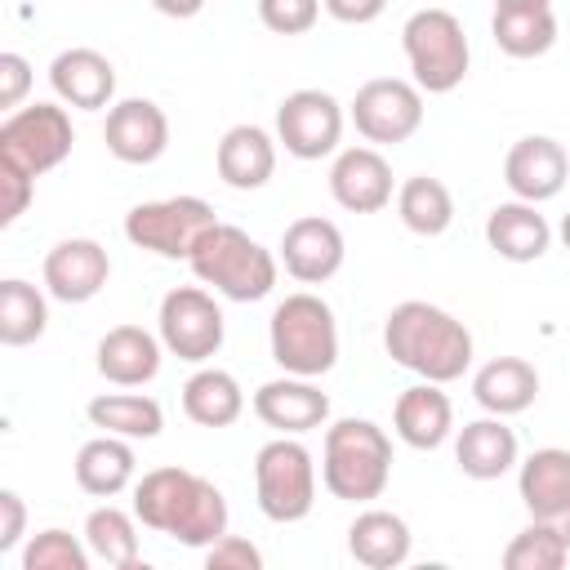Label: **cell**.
I'll return each mask as SVG.
<instances>
[{
    "mask_svg": "<svg viewBox=\"0 0 570 570\" xmlns=\"http://www.w3.org/2000/svg\"><path fill=\"white\" fill-rule=\"evenodd\" d=\"M27 89H31V62L22 53H0V107L18 111Z\"/></svg>",
    "mask_w": 570,
    "mask_h": 570,
    "instance_id": "cell-40",
    "label": "cell"
},
{
    "mask_svg": "<svg viewBox=\"0 0 570 570\" xmlns=\"http://www.w3.org/2000/svg\"><path fill=\"white\" fill-rule=\"evenodd\" d=\"M134 468H138L134 445L125 436H111V432H102L76 450V485L94 499H116L120 490H129Z\"/></svg>",
    "mask_w": 570,
    "mask_h": 570,
    "instance_id": "cell-27",
    "label": "cell"
},
{
    "mask_svg": "<svg viewBox=\"0 0 570 570\" xmlns=\"http://www.w3.org/2000/svg\"><path fill=\"white\" fill-rule=\"evenodd\" d=\"M557 236H561V245H566V249H570V214H566V218H561V227H557Z\"/></svg>",
    "mask_w": 570,
    "mask_h": 570,
    "instance_id": "cell-45",
    "label": "cell"
},
{
    "mask_svg": "<svg viewBox=\"0 0 570 570\" xmlns=\"http://www.w3.org/2000/svg\"><path fill=\"white\" fill-rule=\"evenodd\" d=\"M321 18V0H258V22L276 36H303Z\"/></svg>",
    "mask_w": 570,
    "mask_h": 570,
    "instance_id": "cell-37",
    "label": "cell"
},
{
    "mask_svg": "<svg viewBox=\"0 0 570 570\" xmlns=\"http://www.w3.org/2000/svg\"><path fill=\"white\" fill-rule=\"evenodd\" d=\"M160 338L142 325H116L98 338V374L116 387H142L160 374Z\"/></svg>",
    "mask_w": 570,
    "mask_h": 570,
    "instance_id": "cell-24",
    "label": "cell"
},
{
    "mask_svg": "<svg viewBox=\"0 0 570 570\" xmlns=\"http://www.w3.org/2000/svg\"><path fill=\"white\" fill-rule=\"evenodd\" d=\"M396 214L414 236H441L454 223V196H450V187L441 178L414 174L396 191Z\"/></svg>",
    "mask_w": 570,
    "mask_h": 570,
    "instance_id": "cell-31",
    "label": "cell"
},
{
    "mask_svg": "<svg viewBox=\"0 0 570 570\" xmlns=\"http://www.w3.org/2000/svg\"><path fill=\"white\" fill-rule=\"evenodd\" d=\"M490 36L508 58H539L557 45L552 9H494Z\"/></svg>",
    "mask_w": 570,
    "mask_h": 570,
    "instance_id": "cell-32",
    "label": "cell"
},
{
    "mask_svg": "<svg viewBox=\"0 0 570 570\" xmlns=\"http://www.w3.org/2000/svg\"><path fill=\"white\" fill-rule=\"evenodd\" d=\"M321 4L334 22H347V27H365L387 9V0H321Z\"/></svg>",
    "mask_w": 570,
    "mask_h": 570,
    "instance_id": "cell-42",
    "label": "cell"
},
{
    "mask_svg": "<svg viewBox=\"0 0 570 570\" xmlns=\"http://www.w3.org/2000/svg\"><path fill=\"white\" fill-rule=\"evenodd\" d=\"M49 325V307H45V294L31 285V281H0V343L4 347H27L45 334Z\"/></svg>",
    "mask_w": 570,
    "mask_h": 570,
    "instance_id": "cell-33",
    "label": "cell"
},
{
    "mask_svg": "<svg viewBox=\"0 0 570 570\" xmlns=\"http://www.w3.org/2000/svg\"><path fill=\"white\" fill-rule=\"evenodd\" d=\"M254 414L285 436H303L330 419V396L312 379L285 374V379H272L254 392Z\"/></svg>",
    "mask_w": 570,
    "mask_h": 570,
    "instance_id": "cell-18",
    "label": "cell"
},
{
    "mask_svg": "<svg viewBox=\"0 0 570 570\" xmlns=\"http://www.w3.org/2000/svg\"><path fill=\"white\" fill-rule=\"evenodd\" d=\"M347 116H352V125L365 142L396 147L405 138H414L419 125H423V89L414 80H401V76L365 80L356 89Z\"/></svg>",
    "mask_w": 570,
    "mask_h": 570,
    "instance_id": "cell-10",
    "label": "cell"
},
{
    "mask_svg": "<svg viewBox=\"0 0 570 570\" xmlns=\"http://www.w3.org/2000/svg\"><path fill=\"white\" fill-rule=\"evenodd\" d=\"M214 209L200 196H165V200H142L125 214V236L138 249H151L160 258H191L200 236L214 227Z\"/></svg>",
    "mask_w": 570,
    "mask_h": 570,
    "instance_id": "cell-9",
    "label": "cell"
},
{
    "mask_svg": "<svg viewBox=\"0 0 570 570\" xmlns=\"http://www.w3.org/2000/svg\"><path fill=\"white\" fill-rule=\"evenodd\" d=\"M383 347L401 370H410L428 383H454L472 365L468 325L459 316H450L445 307L423 303V298H405L387 312Z\"/></svg>",
    "mask_w": 570,
    "mask_h": 570,
    "instance_id": "cell-2",
    "label": "cell"
},
{
    "mask_svg": "<svg viewBox=\"0 0 570 570\" xmlns=\"http://www.w3.org/2000/svg\"><path fill=\"white\" fill-rule=\"evenodd\" d=\"M347 552L370 570H396L410 557V525L396 512L370 508L347 525Z\"/></svg>",
    "mask_w": 570,
    "mask_h": 570,
    "instance_id": "cell-28",
    "label": "cell"
},
{
    "mask_svg": "<svg viewBox=\"0 0 570 570\" xmlns=\"http://www.w3.org/2000/svg\"><path fill=\"white\" fill-rule=\"evenodd\" d=\"M71 142H76V129H71L67 107L31 102V107L9 111L0 125V165H13L22 174L40 178L71 156Z\"/></svg>",
    "mask_w": 570,
    "mask_h": 570,
    "instance_id": "cell-8",
    "label": "cell"
},
{
    "mask_svg": "<svg viewBox=\"0 0 570 570\" xmlns=\"http://www.w3.org/2000/svg\"><path fill=\"white\" fill-rule=\"evenodd\" d=\"M27 530V508L18 490H0V552H13Z\"/></svg>",
    "mask_w": 570,
    "mask_h": 570,
    "instance_id": "cell-41",
    "label": "cell"
},
{
    "mask_svg": "<svg viewBox=\"0 0 570 570\" xmlns=\"http://www.w3.org/2000/svg\"><path fill=\"white\" fill-rule=\"evenodd\" d=\"M254 499L258 512L276 525L303 521L316 503V463L312 450L294 436H276L254 454Z\"/></svg>",
    "mask_w": 570,
    "mask_h": 570,
    "instance_id": "cell-7",
    "label": "cell"
},
{
    "mask_svg": "<svg viewBox=\"0 0 570 570\" xmlns=\"http://www.w3.org/2000/svg\"><path fill=\"white\" fill-rule=\"evenodd\" d=\"M330 196L347 214H379L392 200V165L374 147H347L330 165Z\"/></svg>",
    "mask_w": 570,
    "mask_h": 570,
    "instance_id": "cell-19",
    "label": "cell"
},
{
    "mask_svg": "<svg viewBox=\"0 0 570 570\" xmlns=\"http://www.w3.org/2000/svg\"><path fill=\"white\" fill-rule=\"evenodd\" d=\"M566 178H570V156L548 134H525L503 156V183L517 200L543 205L566 187Z\"/></svg>",
    "mask_w": 570,
    "mask_h": 570,
    "instance_id": "cell-13",
    "label": "cell"
},
{
    "mask_svg": "<svg viewBox=\"0 0 570 570\" xmlns=\"http://www.w3.org/2000/svg\"><path fill=\"white\" fill-rule=\"evenodd\" d=\"M401 49L423 94H450L468 76V36L450 9H419L401 27Z\"/></svg>",
    "mask_w": 570,
    "mask_h": 570,
    "instance_id": "cell-6",
    "label": "cell"
},
{
    "mask_svg": "<svg viewBox=\"0 0 570 570\" xmlns=\"http://www.w3.org/2000/svg\"><path fill=\"white\" fill-rule=\"evenodd\" d=\"M521 503L534 521H552L570 543V450L543 445L517 472Z\"/></svg>",
    "mask_w": 570,
    "mask_h": 570,
    "instance_id": "cell-17",
    "label": "cell"
},
{
    "mask_svg": "<svg viewBox=\"0 0 570 570\" xmlns=\"http://www.w3.org/2000/svg\"><path fill=\"white\" fill-rule=\"evenodd\" d=\"M183 414L200 428H232L245 414V392L227 370H196L183 383Z\"/></svg>",
    "mask_w": 570,
    "mask_h": 570,
    "instance_id": "cell-29",
    "label": "cell"
},
{
    "mask_svg": "<svg viewBox=\"0 0 570 570\" xmlns=\"http://www.w3.org/2000/svg\"><path fill=\"white\" fill-rule=\"evenodd\" d=\"M85 543L111 570H134L138 566V525H134L129 512H120L111 503H102L85 517Z\"/></svg>",
    "mask_w": 570,
    "mask_h": 570,
    "instance_id": "cell-34",
    "label": "cell"
},
{
    "mask_svg": "<svg viewBox=\"0 0 570 570\" xmlns=\"http://www.w3.org/2000/svg\"><path fill=\"white\" fill-rule=\"evenodd\" d=\"M392 476V441L370 419H338L325 428L321 481L343 503H370L387 490Z\"/></svg>",
    "mask_w": 570,
    "mask_h": 570,
    "instance_id": "cell-3",
    "label": "cell"
},
{
    "mask_svg": "<svg viewBox=\"0 0 570 570\" xmlns=\"http://www.w3.org/2000/svg\"><path fill=\"white\" fill-rule=\"evenodd\" d=\"M31 174L13 169V165H0V227H13L27 205H31Z\"/></svg>",
    "mask_w": 570,
    "mask_h": 570,
    "instance_id": "cell-39",
    "label": "cell"
},
{
    "mask_svg": "<svg viewBox=\"0 0 570 570\" xmlns=\"http://www.w3.org/2000/svg\"><path fill=\"white\" fill-rule=\"evenodd\" d=\"M392 428L410 450H436L454 432V405L441 392V383H414L392 405Z\"/></svg>",
    "mask_w": 570,
    "mask_h": 570,
    "instance_id": "cell-21",
    "label": "cell"
},
{
    "mask_svg": "<svg viewBox=\"0 0 570 570\" xmlns=\"http://www.w3.org/2000/svg\"><path fill=\"white\" fill-rule=\"evenodd\" d=\"M205 566L209 570H263V552L240 534H223L205 548Z\"/></svg>",
    "mask_w": 570,
    "mask_h": 570,
    "instance_id": "cell-38",
    "label": "cell"
},
{
    "mask_svg": "<svg viewBox=\"0 0 570 570\" xmlns=\"http://www.w3.org/2000/svg\"><path fill=\"white\" fill-rule=\"evenodd\" d=\"M134 517L165 534L178 539L183 548H209L214 539L227 534V499L214 481L187 468H151L134 481Z\"/></svg>",
    "mask_w": 570,
    "mask_h": 570,
    "instance_id": "cell-1",
    "label": "cell"
},
{
    "mask_svg": "<svg viewBox=\"0 0 570 570\" xmlns=\"http://www.w3.org/2000/svg\"><path fill=\"white\" fill-rule=\"evenodd\" d=\"M165 18H196L205 9V0H151Z\"/></svg>",
    "mask_w": 570,
    "mask_h": 570,
    "instance_id": "cell-43",
    "label": "cell"
},
{
    "mask_svg": "<svg viewBox=\"0 0 570 570\" xmlns=\"http://www.w3.org/2000/svg\"><path fill=\"white\" fill-rule=\"evenodd\" d=\"M472 396L485 414H521L539 396V370L525 356H494L472 374Z\"/></svg>",
    "mask_w": 570,
    "mask_h": 570,
    "instance_id": "cell-26",
    "label": "cell"
},
{
    "mask_svg": "<svg viewBox=\"0 0 570 570\" xmlns=\"http://www.w3.org/2000/svg\"><path fill=\"white\" fill-rule=\"evenodd\" d=\"M218 178L236 191H258L276 174V138L258 125H232L214 151Z\"/></svg>",
    "mask_w": 570,
    "mask_h": 570,
    "instance_id": "cell-22",
    "label": "cell"
},
{
    "mask_svg": "<svg viewBox=\"0 0 570 570\" xmlns=\"http://www.w3.org/2000/svg\"><path fill=\"white\" fill-rule=\"evenodd\" d=\"M49 85L67 107L102 111V107H111V94H116V67H111L107 53L76 45V49H62L49 62Z\"/></svg>",
    "mask_w": 570,
    "mask_h": 570,
    "instance_id": "cell-20",
    "label": "cell"
},
{
    "mask_svg": "<svg viewBox=\"0 0 570 570\" xmlns=\"http://www.w3.org/2000/svg\"><path fill=\"white\" fill-rule=\"evenodd\" d=\"M45 289L58 298V303H89L102 294L107 276H111V258L98 240L89 236H71V240H58L49 254H45Z\"/></svg>",
    "mask_w": 570,
    "mask_h": 570,
    "instance_id": "cell-16",
    "label": "cell"
},
{
    "mask_svg": "<svg viewBox=\"0 0 570 570\" xmlns=\"http://www.w3.org/2000/svg\"><path fill=\"white\" fill-rule=\"evenodd\" d=\"M454 463L463 476L472 481H499L503 472L517 468V432L490 414V419H472L459 428V441H454Z\"/></svg>",
    "mask_w": 570,
    "mask_h": 570,
    "instance_id": "cell-25",
    "label": "cell"
},
{
    "mask_svg": "<svg viewBox=\"0 0 570 570\" xmlns=\"http://www.w3.org/2000/svg\"><path fill=\"white\" fill-rule=\"evenodd\" d=\"M89 423L111 432V436H125V441H151L160 436L165 428V410L156 396H142V392H102L89 401Z\"/></svg>",
    "mask_w": 570,
    "mask_h": 570,
    "instance_id": "cell-30",
    "label": "cell"
},
{
    "mask_svg": "<svg viewBox=\"0 0 570 570\" xmlns=\"http://www.w3.org/2000/svg\"><path fill=\"white\" fill-rule=\"evenodd\" d=\"M343 138V107L325 89H294L276 107V142L298 160H321Z\"/></svg>",
    "mask_w": 570,
    "mask_h": 570,
    "instance_id": "cell-12",
    "label": "cell"
},
{
    "mask_svg": "<svg viewBox=\"0 0 570 570\" xmlns=\"http://www.w3.org/2000/svg\"><path fill=\"white\" fill-rule=\"evenodd\" d=\"M267 343H272V361L285 374L321 379L338 361V321L325 298H316L307 289L285 294L267 321Z\"/></svg>",
    "mask_w": 570,
    "mask_h": 570,
    "instance_id": "cell-5",
    "label": "cell"
},
{
    "mask_svg": "<svg viewBox=\"0 0 570 570\" xmlns=\"http://www.w3.org/2000/svg\"><path fill=\"white\" fill-rule=\"evenodd\" d=\"M347 258V245H343V232L338 223L321 218V214H307V218H294L281 236V263L294 281L303 285H321L330 276H338Z\"/></svg>",
    "mask_w": 570,
    "mask_h": 570,
    "instance_id": "cell-15",
    "label": "cell"
},
{
    "mask_svg": "<svg viewBox=\"0 0 570 570\" xmlns=\"http://www.w3.org/2000/svg\"><path fill=\"white\" fill-rule=\"evenodd\" d=\"M160 343L165 352H174L178 361H209L223 347V307L214 303V294H205L200 285H178L160 298Z\"/></svg>",
    "mask_w": 570,
    "mask_h": 570,
    "instance_id": "cell-11",
    "label": "cell"
},
{
    "mask_svg": "<svg viewBox=\"0 0 570 570\" xmlns=\"http://www.w3.org/2000/svg\"><path fill=\"white\" fill-rule=\"evenodd\" d=\"M570 561V543L552 521H534L503 548V570H561Z\"/></svg>",
    "mask_w": 570,
    "mask_h": 570,
    "instance_id": "cell-35",
    "label": "cell"
},
{
    "mask_svg": "<svg viewBox=\"0 0 570 570\" xmlns=\"http://www.w3.org/2000/svg\"><path fill=\"white\" fill-rule=\"evenodd\" d=\"M485 245L508 263H534L552 245V227L530 200H503L485 218Z\"/></svg>",
    "mask_w": 570,
    "mask_h": 570,
    "instance_id": "cell-23",
    "label": "cell"
},
{
    "mask_svg": "<svg viewBox=\"0 0 570 570\" xmlns=\"http://www.w3.org/2000/svg\"><path fill=\"white\" fill-rule=\"evenodd\" d=\"M552 0H494V9H548Z\"/></svg>",
    "mask_w": 570,
    "mask_h": 570,
    "instance_id": "cell-44",
    "label": "cell"
},
{
    "mask_svg": "<svg viewBox=\"0 0 570 570\" xmlns=\"http://www.w3.org/2000/svg\"><path fill=\"white\" fill-rule=\"evenodd\" d=\"M89 557H94L89 543L49 525V530L31 534V543L22 548V570H89Z\"/></svg>",
    "mask_w": 570,
    "mask_h": 570,
    "instance_id": "cell-36",
    "label": "cell"
},
{
    "mask_svg": "<svg viewBox=\"0 0 570 570\" xmlns=\"http://www.w3.org/2000/svg\"><path fill=\"white\" fill-rule=\"evenodd\" d=\"M187 267L196 272L200 285H214L232 303H258V298H267L276 289L272 249H263L249 232H240L232 223H214L200 236V245L191 249Z\"/></svg>",
    "mask_w": 570,
    "mask_h": 570,
    "instance_id": "cell-4",
    "label": "cell"
},
{
    "mask_svg": "<svg viewBox=\"0 0 570 570\" xmlns=\"http://www.w3.org/2000/svg\"><path fill=\"white\" fill-rule=\"evenodd\" d=\"M102 142L125 165H151L169 147V116L151 98H120L107 107Z\"/></svg>",
    "mask_w": 570,
    "mask_h": 570,
    "instance_id": "cell-14",
    "label": "cell"
}]
</instances>
